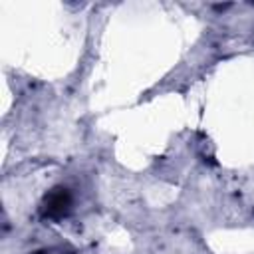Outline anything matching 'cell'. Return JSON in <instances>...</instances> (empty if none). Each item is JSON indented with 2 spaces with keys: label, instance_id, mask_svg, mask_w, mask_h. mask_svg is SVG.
<instances>
[{
  "label": "cell",
  "instance_id": "obj_1",
  "mask_svg": "<svg viewBox=\"0 0 254 254\" xmlns=\"http://www.w3.org/2000/svg\"><path fill=\"white\" fill-rule=\"evenodd\" d=\"M71 210V192L65 187H56L52 189L44 200H42V216L48 220H60L64 216H67Z\"/></svg>",
  "mask_w": 254,
  "mask_h": 254
},
{
  "label": "cell",
  "instance_id": "obj_2",
  "mask_svg": "<svg viewBox=\"0 0 254 254\" xmlns=\"http://www.w3.org/2000/svg\"><path fill=\"white\" fill-rule=\"evenodd\" d=\"M34 254H64V252H56V250H38Z\"/></svg>",
  "mask_w": 254,
  "mask_h": 254
}]
</instances>
